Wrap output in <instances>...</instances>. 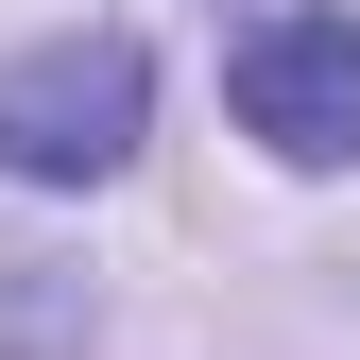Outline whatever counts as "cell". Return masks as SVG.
<instances>
[{
  "mask_svg": "<svg viewBox=\"0 0 360 360\" xmlns=\"http://www.w3.org/2000/svg\"><path fill=\"white\" fill-rule=\"evenodd\" d=\"M138 120H155L138 34H34V52L0 69V172H18V189H103V172L138 155Z\"/></svg>",
  "mask_w": 360,
  "mask_h": 360,
  "instance_id": "1",
  "label": "cell"
},
{
  "mask_svg": "<svg viewBox=\"0 0 360 360\" xmlns=\"http://www.w3.org/2000/svg\"><path fill=\"white\" fill-rule=\"evenodd\" d=\"M223 103H240V138H257V155L343 172V155H360V18H326V0H275V18H240V52H223Z\"/></svg>",
  "mask_w": 360,
  "mask_h": 360,
  "instance_id": "2",
  "label": "cell"
}]
</instances>
